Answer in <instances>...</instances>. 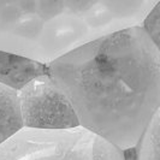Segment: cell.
Wrapping results in <instances>:
<instances>
[{
	"instance_id": "obj_2",
	"label": "cell",
	"mask_w": 160,
	"mask_h": 160,
	"mask_svg": "<svg viewBox=\"0 0 160 160\" xmlns=\"http://www.w3.org/2000/svg\"><path fill=\"white\" fill-rule=\"evenodd\" d=\"M159 0H0V49L51 63L81 45L141 25Z\"/></svg>"
},
{
	"instance_id": "obj_3",
	"label": "cell",
	"mask_w": 160,
	"mask_h": 160,
	"mask_svg": "<svg viewBox=\"0 0 160 160\" xmlns=\"http://www.w3.org/2000/svg\"><path fill=\"white\" fill-rule=\"evenodd\" d=\"M0 160H125L106 140L77 127L64 130L22 129L0 146Z\"/></svg>"
},
{
	"instance_id": "obj_4",
	"label": "cell",
	"mask_w": 160,
	"mask_h": 160,
	"mask_svg": "<svg viewBox=\"0 0 160 160\" xmlns=\"http://www.w3.org/2000/svg\"><path fill=\"white\" fill-rule=\"evenodd\" d=\"M23 125L27 129L64 130L80 127L69 99L51 75H42L18 90Z\"/></svg>"
},
{
	"instance_id": "obj_6",
	"label": "cell",
	"mask_w": 160,
	"mask_h": 160,
	"mask_svg": "<svg viewBox=\"0 0 160 160\" xmlns=\"http://www.w3.org/2000/svg\"><path fill=\"white\" fill-rule=\"evenodd\" d=\"M24 129L18 92L0 83V146Z\"/></svg>"
},
{
	"instance_id": "obj_8",
	"label": "cell",
	"mask_w": 160,
	"mask_h": 160,
	"mask_svg": "<svg viewBox=\"0 0 160 160\" xmlns=\"http://www.w3.org/2000/svg\"><path fill=\"white\" fill-rule=\"evenodd\" d=\"M160 51V0L141 24Z\"/></svg>"
},
{
	"instance_id": "obj_5",
	"label": "cell",
	"mask_w": 160,
	"mask_h": 160,
	"mask_svg": "<svg viewBox=\"0 0 160 160\" xmlns=\"http://www.w3.org/2000/svg\"><path fill=\"white\" fill-rule=\"evenodd\" d=\"M42 75H49L48 64L0 49V83L18 92Z\"/></svg>"
},
{
	"instance_id": "obj_7",
	"label": "cell",
	"mask_w": 160,
	"mask_h": 160,
	"mask_svg": "<svg viewBox=\"0 0 160 160\" xmlns=\"http://www.w3.org/2000/svg\"><path fill=\"white\" fill-rule=\"evenodd\" d=\"M136 160H160V108L136 147Z\"/></svg>"
},
{
	"instance_id": "obj_1",
	"label": "cell",
	"mask_w": 160,
	"mask_h": 160,
	"mask_svg": "<svg viewBox=\"0 0 160 160\" xmlns=\"http://www.w3.org/2000/svg\"><path fill=\"white\" fill-rule=\"evenodd\" d=\"M48 69L80 127L120 151L136 148L160 108V51L142 25L86 42Z\"/></svg>"
}]
</instances>
